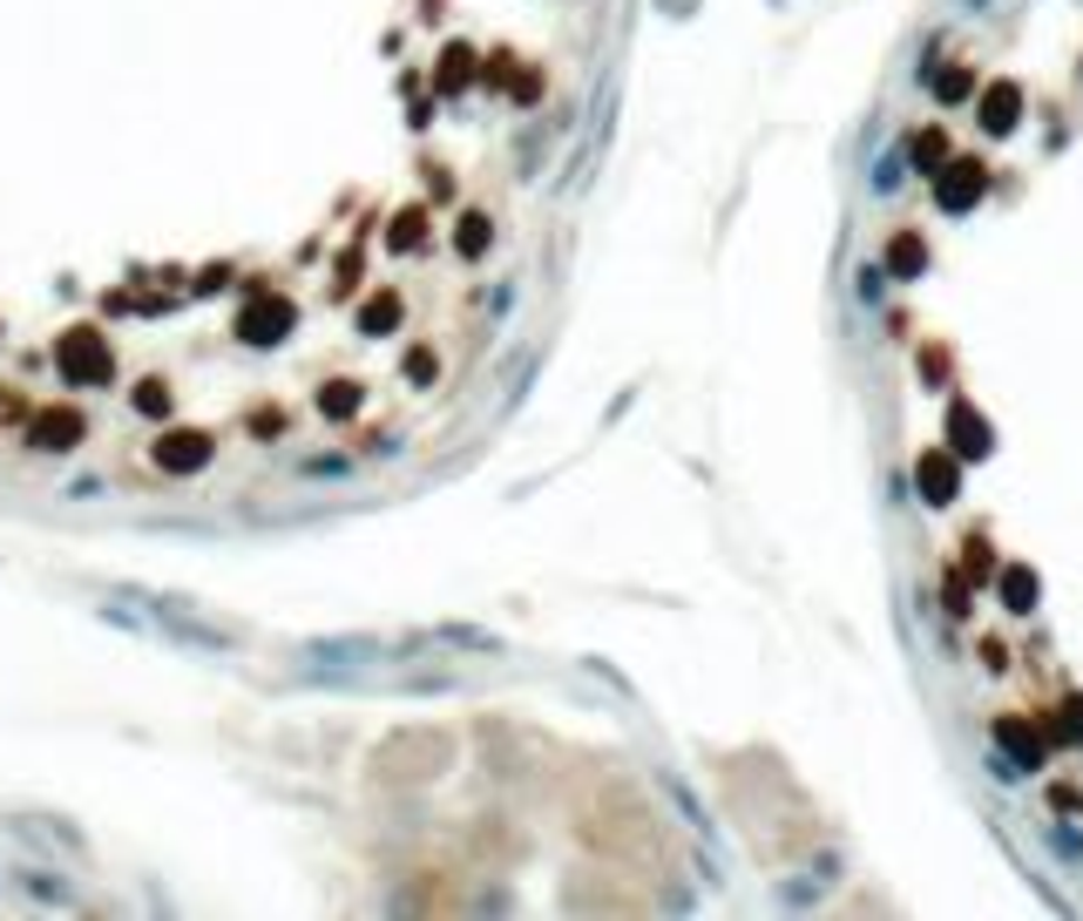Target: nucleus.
Returning a JSON list of instances; mask_svg holds the SVG:
<instances>
[{"mask_svg":"<svg viewBox=\"0 0 1083 921\" xmlns=\"http://www.w3.org/2000/svg\"><path fill=\"white\" fill-rule=\"evenodd\" d=\"M935 96H942V102L975 96V75H968V68H942V75H935Z\"/></svg>","mask_w":1083,"mask_h":921,"instance_id":"nucleus-14","label":"nucleus"},{"mask_svg":"<svg viewBox=\"0 0 1083 921\" xmlns=\"http://www.w3.org/2000/svg\"><path fill=\"white\" fill-rule=\"evenodd\" d=\"M474 75V55L467 48H447V68H441V89H461V81Z\"/></svg>","mask_w":1083,"mask_h":921,"instance_id":"nucleus-17","label":"nucleus"},{"mask_svg":"<svg viewBox=\"0 0 1083 921\" xmlns=\"http://www.w3.org/2000/svg\"><path fill=\"white\" fill-rule=\"evenodd\" d=\"M914 163H922V170H942V163H948V136L922 129V136H914Z\"/></svg>","mask_w":1083,"mask_h":921,"instance_id":"nucleus-13","label":"nucleus"},{"mask_svg":"<svg viewBox=\"0 0 1083 921\" xmlns=\"http://www.w3.org/2000/svg\"><path fill=\"white\" fill-rule=\"evenodd\" d=\"M922 373H928V380H942V373H948V353H942V346H928V353H922Z\"/></svg>","mask_w":1083,"mask_h":921,"instance_id":"nucleus-20","label":"nucleus"},{"mask_svg":"<svg viewBox=\"0 0 1083 921\" xmlns=\"http://www.w3.org/2000/svg\"><path fill=\"white\" fill-rule=\"evenodd\" d=\"M914 488H922V501H935V509H948V501L962 494V454L955 448H935L914 461Z\"/></svg>","mask_w":1083,"mask_h":921,"instance_id":"nucleus-3","label":"nucleus"},{"mask_svg":"<svg viewBox=\"0 0 1083 921\" xmlns=\"http://www.w3.org/2000/svg\"><path fill=\"white\" fill-rule=\"evenodd\" d=\"M136 406H142V413H170V393L149 380V386H136Z\"/></svg>","mask_w":1083,"mask_h":921,"instance_id":"nucleus-19","label":"nucleus"},{"mask_svg":"<svg viewBox=\"0 0 1083 921\" xmlns=\"http://www.w3.org/2000/svg\"><path fill=\"white\" fill-rule=\"evenodd\" d=\"M995 582H1003V604L1023 617V610H1036V569H1023V562H1003V576H995Z\"/></svg>","mask_w":1083,"mask_h":921,"instance_id":"nucleus-9","label":"nucleus"},{"mask_svg":"<svg viewBox=\"0 0 1083 921\" xmlns=\"http://www.w3.org/2000/svg\"><path fill=\"white\" fill-rule=\"evenodd\" d=\"M61 373L81 380V386H102V380H109V346H102V332H89V325L68 332V340H61Z\"/></svg>","mask_w":1083,"mask_h":921,"instance_id":"nucleus-2","label":"nucleus"},{"mask_svg":"<svg viewBox=\"0 0 1083 921\" xmlns=\"http://www.w3.org/2000/svg\"><path fill=\"white\" fill-rule=\"evenodd\" d=\"M421 231H427V224H421V210H400V224H393V244H421Z\"/></svg>","mask_w":1083,"mask_h":921,"instance_id":"nucleus-18","label":"nucleus"},{"mask_svg":"<svg viewBox=\"0 0 1083 921\" xmlns=\"http://www.w3.org/2000/svg\"><path fill=\"white\" fill-rule=\"evenodd\" d=\"M28 441H35V448H75V441H81V413H68V406H48V413H35Z\"/></svg>","mask_w":1083,"mask_h":921,"instance_id":"nucleus-7","label":"nucleus"},{"mask_svg":"<svg viewBox=\"0 0 1083 921\" xmlns=\"http://www.w3.org/2000/svg\"><path fill=\"white\" fill-rule=\"evenodd\" d=\"M1050 738H1063V745H1083V698H1063V705H1056V718H1050Z\"/></svg>","mask_w":1083,"mask_h":921,"instance_id":"nucleus-12","label":"nucleus"},{"mask_svg":"<svg viewBox=\"0 0 1083 921\" xmlns=\"http://www.w3.org/2000/svg\"><path fill=\"white\" fill-rule=\"evenodd\" d=\"M204 461H210L204 434H170V441H163V468H204Z\"/></svg>","mask_w":1083,"mask_h":921,"instance_id":"nucleus-10","label":"nucleus"},{"mask_svg":"<svg viewBox=\"0 0 1083 921\" xmlns=\"http://www.w3.org/2000/svg\"><path fill=\"white\" fill-rule=\"evenodd\" d=\"M975 109H982V129L988 136H1010L1023 123V89H1016V81H988V89L975 96Z\"/></svg>","mask_w":1083,"mask_h":921,"instance_id":"nucleus-5","label":"nucleus"},{"mask_svg":"<svg viewBox=\"0 0 1083 921\" xmlns=\"http://www.w3.org/2000/svg\"><path fill=\"white\" fill-rule=\"evenodd\" d=\"M982 190H988V170H982L975 156H948L942 170H935V204L942 210H975Z\"/></svg>","mask_w":1083,"mask_h":921,"instance_id":"nucleus-1","label":"nucleus"},{"mask_svg":"<svg viewBox=\"0 0 1083 921\" xmlns=\"http://www.w3.org/2000/svg\"><path fill=\"white\" fill-rule=\"evenodd\" d=\"M948 448L962 454V461H982L988 448H995V434H988V421L968 406V400H948Z\"/></svg>","mask_w":1083,"mask_h":921,"instance_id":"nucleus-4","label":"nucleus"},{"mask_svg":"<svg viewBox=\"0 0 1083 921\" xmlns=\"http://www.w3.org/2000/svg\"><path fill=\"white\" fill-rule=\"evenodd\" d=\"M285 325H292L285 298H258V305H244V319H237V332H244V340H252V346H272V340H278Z\"/></svg>","mask_w":1083,"mask_h":921,"instance_id":"nucleus-6","label":"nucleus"},{"mask_svg":"<svg viewBox=\"0 0 1083 921\" xmlns=\"http://www.w3.org/2000/svg\"><path fill=\"white\" fill-rule=\"evenodd\" d=\"M393 319H400V298H393V292H380V298H373V305L360 312V325H366V332H386Z\"/></svg>","mask_w":1083,"mask_h":921,"instance_id":"nucleus-15","label":"nucleus"},{"mask_svg":"<svg viewBox=\"0 0 1083 921\" xmlns=\"http://www.w3.org/2000/svg\"><path fill=\"white\" fill-rule=\"evenodd\" d=\"M454 244L467 251V258H481V251H488V217H461V231H454Z\"/></svg>","mask_w":1083,"mask_h":921,"instance_id":"nucleus-16","label":"nucleus"},{"mask_svg":"<svg viewBox=\"0 0 1083 921\" xmlns=\"http://www.w3.org/2000/svg\"><path fill=\"white\" fill-rule=\"evenodd\" d=\"M995 738H1003L1023 766H1043V752H1050V732H1043V725H1030V718H1003V725H995Z\"/></svg>","mask_w":1083,"mask_h":921,"instance_id":"nucleus-8","label":"nucleus"},{"mask_svg":"<svg viewBox=\"0 0 1083 921\" xmlns=\"http://www.w3.org/2000/svg\"><path fill=\"white\" fill-rule=\"evenodd\" d=\"M887 265H894L900 278H914V272H922V265H928V244H922V237H914V231H900V237L887 244Z\"/></svg>","mask_w":1083,"mask_h":921,"instance_id":"nucleus-11","label":"nucleus"}]
</instances>
